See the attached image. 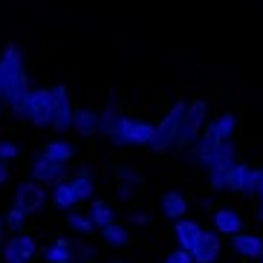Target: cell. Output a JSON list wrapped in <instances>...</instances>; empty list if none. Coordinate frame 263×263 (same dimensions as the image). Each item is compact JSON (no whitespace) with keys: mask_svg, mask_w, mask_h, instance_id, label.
<instances>
[{"mask_svg":"<svg viewBox=\"0 0 263 263\" xmlns=\"http://www.w3.org/2000/svg\"><path fill=\"white\" fill-rule=\"evenodd\" d=\"M44 156H47V159H55V162H61V165H67L72 159V145L70 142H47V145H44Z\"/></svg>","mask_w":263,"mask_h":263,"instance_id":"obj_20","label":"cell"},{"mask_svg":"<svg viewBox=\"0 0 263 263\" xmlns=\"http://www.w3.org/2000/svg\"><path fill=\"white\" fill-rule=\"evenodd\" d=\"M249 165L246 162H232L229 168V177H226V188L234 194H246V182H249Z\"/></svg>","mask_w":263,"mask_h":263,"instance_id":"obj_16","label":"cell"},{"mask_svg":"<svg viewBox=\"0 0 263 263\" xmlns=\"http://www.w3.org/2000/svg\"><path fill=\"white\" fill-rule=\"evenodd\" d=\"M70 263H76V260H70Z\"/></svg>","mask_w":263,"mask_h":263,"instance_id":"obj_37","label":"cell"},{"mask_svg":"<svg viewBox=\"0 0 263 263\" xmlns=\"http://www.w3.org/2000/svg\"><path fill=\"white\" fill-rule=\"evenodd\" d=\"M101 237L107 240L110 246H119V249H124L127 243H130V234H127V229H124L122 223H110V226H104V229H101Z\"/></svg>","mask_w":263,"mask_h":263,"instance_id":"obj_19","label":"cell"},{"mask_svg":"<svg viewBox=\"0 0 263 263\" xmlns=\"http://www.w3.org/2000/svg\"><path fill=\"white\" fill-rule=\"evenodd\" d=\"M52 202H55V209H72V205H76V191H72V185L70 182H58V185H55V191H52Z\"/></svg>","mask_w":263,"mask_h":263,"instance_id":"obj_21","label":"cell"},{"mask_svg":"<svg viewBox=\"0 0 263 263\" xmlns=\"http://www.w3.org/2000/svg\"><path fill=\"white\" fill-rule=\"evenodd\" d=\"M154 130H156V127H154L151 122H133L127 142H130V145H151V139H154Z\"/></svg>","mask_w":263,"mask_h":263,"instance_id":"obj_23","label":"cell"},{"mask_svg":"<svg viewBox=\"0 0 263 263\" xmlns=\"http://www.w3.org/2000/svg\"><path fill=\"white\" fill-rule=\"evenodd\" d=\"M147 223H151V220H147L145 211H136V214H133V226H147Z\"/></svg>","mask_w":263,"mask_h":263,"instance_id":"obj_30","label":"cell"},{"mask_svg":"<svg viewBox=\"0 0 263 263\" xmlns=\"http://www.w3.org/2000/svg\"><path fill=\"white\" fill-rule=\"evenodd\" d=\"M6 179H9V168H6V162H0V185H3Z\"/></svg>","mask_w":263,"mask_h":263,"instance_id":"obj_32","label":"cell"},{"mask_svg":"<svg viewBox=\"0 0 263 263\" xmlns=\"http://www.w3.org/2000/svg\"><path fill=\"white\" fill-rule=\"evenodd\" d=\"M119 197H122V200H130V188H127V182L119 185Z\"/></svg>","mask_w":263,"mask_h":263,"instance_id":"obj_31","label":"cell"},{"mask_svg":"<svg viewBox=\"0 0 263 263\" xmlns=\"http://www.w3.org/2000/svg\"><path fill=\"white\" fill-rule=\"evenodd\" d=\"M90 217H93L96 229H104V226L116 223V211L110 209L107 202H101V200H96V202H93V209H90Z\"/></svg>","mask_w":263,"mask_h":263,"instance_id":"obj_22","label":"cell"},{"mask_svg":"<svg viewBox=\"0 0 263 263\" xmlns=\"http://www.w3.org/2000/svg\"><path fill=\"white\" fill-rule=\"evenodd\" d=\"M255 220H257V223H263V200L257 202V209H255Z\"/></svg>","mask_w":263,"mask_h":263,"instance_id":"obj_33","label":"cell"},{"mask_svg":"<svg viewBox=\"0 0 263 263\" xmlns=\"http://www.w3.org/2000/svg\"><path fill=\"white\" fill-rule=\"evenodd\" d=\"M29 119L35 127H49V122H52V90H47V87H41V90H35L29 99Z\"/></svg>","mask_w":263,"mask_h":263,"instance_id":"obj_5","label":"cell"},{"mask_svg":"<svg viewBox=\"0 0 263 263\" xmlns=\"http://www.w3.org/2000/svg\"><path fill=\"white\" fill-rule=\"evenodd\" d=\"M67 226H70L72 232H78V234H93L96 232V223H93V217L90 214H70L67 217Z\"/></svg>","mask_w":263,"mask_h":263,"instance_id":"obj_25","label":"cell"},{"mask_svg":"<svg viewBox=\"0 0 263 263\" xmlns=\"http://www.w3.org/2000/svg\"><path fill=\"white\" fill-rule=\"evenodd\" d=\"M211 127H214V133L226 142V139H232L234 127H237V119H234V113L229 110V113H223L220 119H214V122H211Z\"/></svg>","mask_w":263,"mask_h":263,"instance_id":"obj_24","label":"cell"},{"mask_svg":"<svg viewBox=\"0 0 263 263\" xmlns=\"http://www.w3.org/2000/svg\"><path fill=\"white\" fill-rule=\"evenodd\" d=\"M3 226H6V217H3V214H0V229H3Z\"/></svg>","mask_w":263,"mask_h":263,"instance_id":"obj_35","label":"cell"},{"mask_svg":"<svg viewBox=\"0 0 263 263\" xmlns=\"http://www.w3.org/2000/svg\"><path fill=\"white\" fill-rule=\"evenodd\" d=\"M3 240H6V226L0 229V246H3Z\"/></svg>","mask_w":263,"mask_h":263,"instance_id":"obj_34","label":"cell"},{"mask_svg":"<svg viewBox=\"0 0 263 263\" xmlns=\"http://www.w3.org/2000/svg\"><path fill=\"white\" fill-rule=\"evenodd\" d=\"M260 260H263V255H260Z\"/></svg>","mask_w":263,"mask_h":263,"instance_id":"obj_38","label":"cell"},{"mask_svg":"<svg viewBox=\"0 0 263 263\" xmlns=\"http://www.w3.org/2000/svg\"><path fill=\"white\" fill-rule=\"evenodd\" d=\"M17 145L15 142H0V162H12V159H17Z\"/></svg>","mask_w":263,"mask_h":263,"instance_id":"obj_28","label":"cell"},{"mask_svg":"<svg viewBox=\"0 0 263 263\" xmlns=\"http://www.w3.org/2000/svg\"><path fill=\"white\" fill-rule=\"evenodd\" d=\"M70 185H72V191H76V200H78V202H81V200H90V197H93V191H96V182H93V177H90L87 171L76 174V177L70 179Z\"/></svg>","mask_w":263,"mask_h":263,"instance_id":"obj_18","label":"cell"},{"mask_svg":"<svg viewBox=\"0 0 263 263\" xmlns=\"http://www.w3.org/2000/svg\"><path fill=\"white\" fill-rule=\"evenodd\" d=\"M205 116H209V104H205L202 99H194L191 104H185V116H182L179 133H177V139H174V147H185V145H191V142L202 133Z\"/></svg>","mask_w":263,"mask_h":263,"instance_id":"obj_1","label":"cell"},{"mask_svg":"<svg viewBox=\"0 0 263 263\" xmlns=\"http://www.w3.org/2000/svg\"><path fill=\"white\" fill-rule=\"evenodd\" d=\"M174 234H177V243H179V249H188L191 252L194 246H197V240H200V234H202V229H200V223H194V220H179L177 223V229H174Z\"/></svg>","mask_w":263,"mask_h":263,"instance_id":"obj_13","label":"cell"},{"mask_svg":"<svg viewBox=\"0 0 263 263\" xmlns=\"http://www.w3.org/2000/svg\"><path fill=\"white\" fill-rule=\"evenodd\" d=\"M44 257H47V263H70L76 257V246L70 240H55L52 246L44 252Z\"/></svg>","mask_w":263,"mask_h":263,"instance_id":"obj_17","label":"cell"},{"mask_svg":"<svg viewBox=\"0 0 263 263\" xmlns=\"http://www.w3.org/2000/svg\"><path fill=\"white\" fill-rule=\"evenodd\" d=\"M260 185H263V168H252V171H249L246 194H252V197H257V194H260Z\"/></svg>","mask_w":263,"mask_h":263,"instance_id":"obj_27","label":"cell"},{"mask_svg":"<svg viewBox=\"0 0 263 263\" xmlns=\"http://www.w3.org/2000/svg\"><path fill=\"white\" fill-rule=\"evenodd\" d=\"M232 246H234V252L243 255V257H260L263 255V240L257 237V234H243V232L234 234Z\"/></svg>","mask_w":263,"mask_h":263,"instance_id":"obj_15","label":"cell"},{"mask_svg":"<svg viewBox=\"0 0 263 263\" xmlns=\"http://www.w3.org/2000/svg\"><path fill=\"white\" fill-rule=\"evenodd\" d=\"M64 177V165L55 162V159H47L41 154L35 162H32V179L35 182H55V179Z\"/></svg>","mask_w":263,"mask_h":263,"instance_id":"obj_11","label":"cell"},{"mask_svg":"<svg viewBox=\"0 0 263 263\" xmlns=\"http://www.w3.org/2000/svg\"><path fill=\"white\" fill-rule=\"evenodd\" d=\"M220 249H223V243H220V237L214 232H202L200 240H197V246L191 249V260L194 263H214L220 257Z\"/></svg>","mask_w":263,"mask_h":263,"instance_id":"obj_9","label":"cell"},{"mask_svg":"<svg viewBox=\"0 0 263 263\" xmlns=\"http://www.w3.org/2000/svg\"><path fill=\"white\" fill-rule=\"evenodd\" d=\"M165 263H191V252L188 249H177V252H171L165 257Z\"/></svg>","mask_w":263,"mask_h":263,"instance_id":"obj_29","label":"cell"},{"mask_svg":"<svg viewBox=\"0 0 263 263\" xmlns=\"http://www.w3.org/2000/svg\"><path fill=\"white\" fill-rule=\"evenodd\" d=\"M159 205H162V214L168 217V220H182V217L188 214V200L182 197V194H177V191L162 194Z\"/></svg>","mask_w":263,"mask_h":263,"instance_id":"obj_14","label":"cell"},{"mask_svg":"<svg viewBox=\"0 0 263 263\" xmlns=\"http://www.w3.org/2000/svg\"><path fill=\"white\" fill-rule=\"evenodd\" d=\"M257 197H260V200H263V185H260V194H257Z\"/></svg>","mask_w":263,"mask_h":263,"instance_id":"obj_36","label":"cell"},{"mask_svg":"<svg viewBox=\"0 0 263 263\" xmlns=\"http://www.w3.org/2000/svg\"><path fill=\"white\" fill-rule=\"evenodd\" d=\"M44 200H47V194H44L41 182H35V179L21 182V185H17V191H15V205H17V209H24L26 214L41 211V209H44Z\"/></svg>","mask_w":263,"mask_h":263,"instance_id":"obj_6","label":"cell"},{"mask_svg":"<svg viewBox=\"0 0 263 263\" xmlns=\"http://www.w3.org/2000/svg\"><path fill=\"white\" fill-rule=\"evenodd\" d=\"M3 217H6V229L9 232H24V226H26V211L24 209H17L15 205V209L9 211V214H3Z\"/></svg>","mask_w":263,"mask_h":263,"instance_id":"obj_26","label":"cell"},{"mask_svg":"<svg viewBox=\"0 0 263 263\" xmlns=\"http://www.w3.org/2000/svg\"><path fill=\"white\" fill-rule=\"evenodd\" d=\"M72 130L78 136H96L101 133V116L96 110H72Z\"/></svg>","mask_w":263,"mask_h":263,"instance_id":"obj_10","label":"cell"},{"mask_svg":"<svg viewBox=\"0 0 263 263\" xmlns=\"http://www.w3.org/2000/svg\"><path fill=\"white\" fill-rule=\"evenodd\" d=\"M72 101H70V90H67V84H55L52 90V122H49V127L52 130H70L72 127Z\"/></svg>","mask_w":263,"mask_h":263,"instance_id":"obj_4","label":"cell"},{"mask_svg":"<svg viewBox=\"0 0 263 263\" xmlns=\"http://www.w3.org/2000/svg\"><path fill=\"white\" fill-rule=\"evenodd\" d=\"M220 147H223V139L217 136L214 127L209 124V127L200 133V142H197V147H194V156H197V162H200V165H205V168H209V165L217 159Z\"/></svg>","mask_w":263,"mask_h":263,"instance_id":"obj_8","label":"cell"},{"mask_svg":"<svg viewBox=\"0 0 263 263\" xmlns=\"http://www.w3.org/2000/svg\"><path fill=\"white\" fill-rule=\"evenodd\" d=\"M130 127H133V119L124 116L122 110H119V104H107L104 116H101V133H104L113 145L124 147V145H130V142H127Z\"/></svg>","mask_w":263,"mask_h":263,"instance_id":"obj_3","label":"cell"},{"mask_svg":"<svg viewBox=\"0 0 263 263\" xmlns=\"http://www.w3.org/2000/svg\"><path fill=\"white\" fill-rule=\"evenodd\" d=\"M214 226H217V232L220 234H232L234 237V234L243 232V217H240L234 209H217Z\"/></svg>","mask_w":263,"mask_h":263,"instance_id":"obj_12","label":"cell"},{"mask_svg":"<svg viewBox=\"0 0 263 263\" xmlns=\"http://www.w3.org/2000/svg\"><path fill=\"white\" fill-rule=\"evenodd\" d=\"M35 255H38V246L29 234H17L9 243H3V260L6 263H29Z\"/></svg>","mask_w":263,"mask_h":263,"instance_id":"obj_7","label":"cell"},{"mask_svg":"<svg viewBox=\"0 0 263 263\" xmlns=\"http://www.w3.org/2000/svg\"><path fill=\"white\" fill-rule=\"evenodd\" d=\"M182 116H185V101H177L168 116L156 124L154 139H151V147H154L156 154H162V151H168L174 145V139H177V133H179V124H182Z\"/></svg>","mask_w":263,"mask_h":263,"instance_id":"obj_2","label":"cell"}]
</instances>
